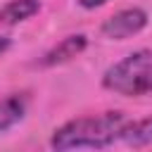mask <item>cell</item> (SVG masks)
Returning a JSON list of instances; mask_svg holds the SVG:
<instances>
[{"instance_id": "6da1fadb", "label": "cell", "mask_w": 152, "mask_h": 152, "mask_svg": "<svg viewBox=\"0 0 152 152\" xmlns=\"http://www.w3.org/2000/svg\"><path fill=\"white\" fill-rule=\"evenodd\" d=\"M124 112H102L93 116H76L59 128H55L50 138L52 150H102L121 138L126 126Z\"/></svg>"}, {"instance_id": "7a4b0ae2", "label": "cell", "mask_w": 152, "mask_h": 152, "mask_svg": "<svg viewBox=\"0 0 152 152\" xmlns=\"http://www.w3.org/2000/svg\"><path fill=\"white\" fill-rule=\"evenodd\" d=\"M102 88L124 97L152 93V50H135L102 74Z\"/></svg>"}, {"instance_id": "3957f363", "label": "cell", "mask_w": 152, "mask_h": 152, "mask_svg": "<svg viewBox=\"0 0 152 152\" xmlns=\"http://www.w3.org/2000/svg\"><path fill=\"white\" fill-rule=\"evenodd\" d=\"M145 26H147V12L142 7H124L102 21L100 33L109 40H126L138 36Z\"/></svg>"}, {"instance_id": "277c9868", "label": "cell", "mask_w": 152, "mask_h": 152, "mask_svg": "<svg viewBox=\"0 0 152 152\" xmlns=\"http://www.w3.org/2000/svg\"><path fill=\"white\" fill-rule=\"evenodd\" d=\"M86 48H88V38H86L83 33L66 36V38H62L57 45H52V48L43 55L40 66L50 69V66H57V64H66V62H71L74 57H78Z\"/></svg>"}, {"instance_id": "5b68a950", "label": "cell", "mask_w": 152, "mask_h": 152, "mask_svg": "<svg viewBox=\"0 0 152 152\" xmlns=\"http://www.w3.org/2000/svg\"><path fill=\"white\" fill-rule=\"evenodd\" d=\"M38 12H40L38 0H10L0 7V24L14 26V24H21V21L31 19Z\"/></svg>"}, {"instance_id": "8992f818", "label": "cell", "mask_w": 152, "mask_h": 152, "mask_svg": "<svg viewBox=\"0 0 152 152\" xmlns=\"http://www.w3.org/2000/svg\"><path fill=\"white\" fill-rule=\"evenodd\" d=\"M28 107V97L26 95H7L0 100V133L10 131L14 124H19L26 114Z\"/></svg>"}, {"instance_id": "52a82bcc", "label": "cell", "mask_w": 152, "mask_h": 152, "mask_svg": "<svg viewBox=\"0 0 152 152\" xmlns=\"http://www.w3.org/2000/svg\"><path fill=\"white\" fill-rule=\"evenodd\" d=\"M119 140H124L131 147L150 145L152 142V116H145V119H138V121H126Z\"/></svg>"}, {"instance_id": "ba28073f", "label": "cell", "mask_w": 152, "mask_h": 152, "mask_svg": "<svg viewBox=\"0 0 152 152\" xmlns=\"http://www.w3.org/2000/svg\"><path fill=\"white\" fill-rule=\"evenodd\" d=\"M107 0H78V5L83 7V10H97V7H102Z\"/></svg>"}, {"instance_id": "9c48e42d", "label": "cell", "mask_w": 152, "mask_h": 152, "mask_svg": "<svg viewBox=\"0 0 152 152\" xmlns=\"http://www.w3.org/2000/svg\"><path fill=\"white\" fill-rule=\"evenodd\" d=\"M10 45H12V43H10V38H7V36H0V57L10 50Z\"/></svg>"}]
</instances>
